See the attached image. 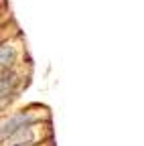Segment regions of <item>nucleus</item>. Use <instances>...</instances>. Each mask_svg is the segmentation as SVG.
<instances>
[{
  "label": "nucleus",
  "instance_id": "1",
  "mask_svg": "<svg viewBox=\"0 0 144 146\" xmlns=\"http://www.w3.org/2000/svg\"><path fill=\"white\" fill-rule=\"evenodd\" d=\"M37 124H39V122H37ZM37 124H29V126L23 128V130H19L16 134H12L10 138L2 140L4 146H31V144H35V142H39V140L43 138V134L39 132V126H37Z\"/></svg>",
  "mask_w": 144,
  "mask_h": 146
},
{
  "label": "nucleus",
  "instance_id": "2",
  "mask_svg": "<svg viewBox=\"0 0 144 146\" xmlns=\"http://www.w3.org/2000/svg\"><path fill=\"white\" fill-rule=\"evenodd\" d=\"M37 122H41V118H39V116H33L31 112H21V114H16V116L8 118V120L2 124V140L10 138L12 134H16L19 130H23L25 126H29V124H37Z\"/></svg>",
  "mask_w": 144,
  "mask_h": 146
},
{
  "label": "nucleus",
  "instance_id": "3",
  "mask_svg": "<svg viewBox=\"0 0 144 146\" xmlns=\"http://www.w3.org/2000/svg\"><path fill=\"white\" fill-rule=\"evenodd\" d=\"M14 59H16L14 47H12L10 43H4L2 47H0V61H2V71H10Z\"/></svg>",
  "mask_w": 144,
  "mask_h": 146
}]
</instances>
